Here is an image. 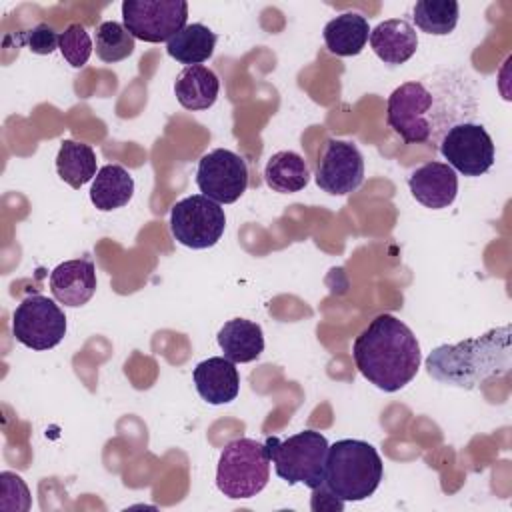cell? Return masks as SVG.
I'll return each instance as SVG.
<instances>
[{"instance_id": "cell-25", "label": "cell", "mask_w": 512, "mask_h": 512, "mask_svg": "<svg viewBox=\"0 0 512 512\" xmlns=\"http://www.w3.org/2000/svg\"><path fill=\"white\" fill-rule=\"evenodd\" d=\"M134 42L136 38L120 22L106 20L96 28V56L106 64L128 58L136 48Z\"/></svg>"}, {"instance_id": "cell-4", "label": "cell", "mask_w": 512, "mask_h": 512, "mask_svg": "<svg viewBox=\"0 0 512 512\" xmlns=\"http://www.w3.org/2000/svg\"><path fill=\"white\" fill-rule=\"evenodd\" d=\"M384 474L378 450L356 438L336 440L328 446L324 486L344 502H360L376 492Z\"/></svg>"}, {"instance_id": "cell-17", "label": "cell", "mask_w": 512, "mask_h": 512, "mask_svg": "<svg viewBox=\"0 0 512 512\" xmlns=\"http://www.w3.org/2000/svg\"><path fill=\"white\" fill-rule=\"evenodd\" d=\"M218 346L234 364L256 360L264 352V334L260 324L246 318H232L218 330Z\"/></svg>"}, {"instance_id": "cell-7", "label": "cell", "mask_w": 512, "mask_h": 512, "mask_svg": "<svg viewBox=\"0 0 512 512\" xmlns=\"http://www.w3.org/2000/svg\"><path fill=\"white\" fill-rule=\"evenodd\" d=\"M226 228L224 208L204 194L178 200L170 210V232L174 240L192 250L214 246Z\"/></svg>"}, {"instance_id": "cell-10", "label": "cell", "mask_w": 512, "mask_h": 512, "mask_svg": "<svg viewBox=\"0 0 512 512\" xmlns=\"http://www.w3.org/2000/svg\"><path fill=\"white\" fill-rule=\"evenodd\" d=\"M446 164L464 176H482L494 164V142L482 124L460 122L438 140Z\"/></svg>"}, {"instance_id": "cell-19", "label": "cell", "mask_w": 512, "mask_h": 512, "mask_svg": "<svg viewBox=\"0 0 512 512\" xmlns=\"http://www.w3.org/2000/svg\"><path fill=\"white\" fill-rule=\"evenodd\" d=\"M132 194H134V178L120 164L102 166L90 186V200L102 212H110L126 206L132 200Z\"/></svg>"}, {"instance_id": "cell-3", "label": "cell", "mask_w": 512, "mask_h": 512, "mask_svg": "<svg viewBox=\"0 0 512 512\" xmlns=\"http://www.w3.org/2000/svg\"><path fill=\"white\" fill-rule=\"evenodd\" d=\"M426 368L442 384L478 388L488 378L510 370V326L458 344H442L428 354Z\"/></svg>"}, {"instance_id": "cell-13", "label": "cell", "mask_w": 512, "mask_h": 512, "mask_svg": "<svg viewBox=\"0 0 512 512\" xmlns=\"http://www.w3.org/2000/svg\"><path fill=\"white\" fill-rule=\"evenodd\" d=\"M96 268L90 258H76L58 264L50 272V292L56 302L78 308L96 292Z\"/></svg>"}, {"instance_id": "cell-12", "label": "cell", "mask_w": 512, "mask_h": 512, "mask_svg": "<svg viewBox=\"0 0 512 512\" xmlns=\"http://www.w3.org/2000/svg\"><path fill=\"white\" fill-rule=\"evenodd\" d=\"M364 182V158L356 144L328 140L316 168V184L332 196H346Z\"/></svg>"}, {"instance_id": "cell-20", "label": "cell", "mask_w": 512, "mask_h": 512, "mask_svg": "<svg viewBox=\"0 0 512 512\" xmlns=\"http://www.w3.org/2000/svg\"><path fill=\"white\" fill-rule=\"evenodd\" d=\"M370 38L368 20L358 12H344L324 26V44L336 56H356Z\"/></svg>"}, {"instance_id": "cell-26", "label": "cell", "mask_w": 512, "mask_h": 512, "mask_svg": "<svg viewBox=\"0 0 512 512\" xmlns=\"http://www.w3.org/2000/svg\"><path fill=\"white\" fill-rule=\"evenodd\" d=\"M58 48L72 68H82L92 54V38L82 24L74 22L64 32H60Z\"/></svg>"}, {"instance_id": "cell-21", "label": "cell", "mask_w": 512, "mask_h": 512, "mask_svg": "<svg viewBox=\"0 0 512 512\" xmlns=\"http://www.w3.org/2000/svg\"><path fill=\"white\" fill-rule=\"evenodd\" d=\"M216 40V34L208 26L194 22L186 24L176 36L166 42V52L180 64L196 66L206 62L214 54Z\"/></svg>"}, {"instance_id": "cell-1", "label": "cell", "mask_w": 512, "mask_h": 512, "mask_svg": "<svg viewBox=\"0 0 512 512\" xmlns=\"http://www.w3.org/2000/svg\"><path fill=\"white\" fill-rule=\"evenodd\" d=\"M352 358L358 372L384 392L410 384L422 362L414 332L392 314L370 320L352 344Z\"/></svg>"}, {"instance_id": "cell-14", "label": "cell", "mask_w": 512, "mask_h": 512, "mask_svg": "<svg viewBox=\"0 0 512 512\" xmlns=\"http://www.w3.org/2000/svg\"><path fill=\"white\" fill-rule=\"evenodd\" d=\"M408 188L416 202L440 210L454 202L458 194V176L446 162H426L410 174Z\"/></svg>"}, {"instance_id": "cell-8", "label": "cell", "mask_w": 512, "mask_h": 512, "mask_svg": "<svg viewBox=\"0 0 512 512\" xmlns=\"http://www.w3.org/2000/svg\"><path fill=\"white\" fill-rule=\"evenodd\" d=\"M12 336L32 350H50L66 336V314L48 296H26L12 314Z\"/></svg>"}, {"instance_id": "cell-6", "label": "cell", "mask_w": 512, "mask_h": 512, "mask_svg": "<svg viewBox=\"0 0 512 512\" xmlns=\"http://www.w3.org/2000/svg\"><path fill=\"white\" fill-rule=\"evenodd\" d=\"M270 478V452L252 438H236L224 446L216 468L218 490L232 498H252L264 490Z\"/></svg>"}, {"instance_id": "cell-11", "label": "cell", "mask_w": 512, "mask_h": 512, "mask_svg": "<svg viewBox=\"0 0 512 512\" xmlns=\"http://www.w3.org/2000/svg\"><path fill=\"white\" fill-rule=\"evenodd\" d=\"M196 184L214 202L232 204L248 188V166L240 154L216 148L198 160Z\"/></svg>"}, {"instance_id": "cell-9", "label": "cell", "mask_w": 512, "mask_h": 512, "mask_svg": "<svg viewBox=\"0 0 512 512\" xmlns=\"http://www.w3.org/2000/svg\"><path fill=\"white\" fill-rule=\"evenodd\" d=\"M122 20L128 32L142 42H168L186 26L188 4L184 0H124Z\"/></svg>"}, {"instance_id": "cell-27", "label": "cell", "mask_w": 512, "mask_h": 512, "mask_svg": "<svg viewBox=\"0 0 512 512\" xmlns=\"http://www.w3.org/2000/svg\"><path fill=\"white\" fill-rule=\"evenodd\" d=\"M20 42H24L30 48V52L46 56L58 48L60 34L48 22H40V24L32 26L30 30L22 32Z\"/></svg>"}, {"instance_id": "cell-28", "label": "cell", "mask_w": 512, "mask_h": 512, "mask_svg": "<svg viewBox=\"0 0 512 512\" xmlns=\"http://www.w3.org/2000/svg\"><path fill=\"white\" fill-rule=\"evenodd\" d=\"M310 508L314 512H322V510H332V512H340L344 508V500H340L338 496H334L324 484H320L318 488L312 490V502Z\"/></svg>"}, {"instance_id": "cell-15", "label": "cell", "mask_w": 512, "mask_h": 512, "mask_svg": "<svg viewBox=\"0 0 512 512\" xmlns=\"http://www.w3.org/2000/svg\"><path fill=\"white\" fill-rule=\"evenodd\" d=\"M194 386L202 400L212 406L232 402L240 392V374L234 362L226 356H212L196 364L194 372Z\"/></svg>"}, {"instance_id": "cell-16", "label": "cell", "mask_w": 512, "mask_h": 512, "mask_svg": "<svg viewBox=\"0 0 512 512\" xmlns=\"http://www.w3.org/2000/svg\"><path fill=\"white\" fill-rule=\"evenodd\" d=\"M370 46L384 64H404L418 50V32L408 20L390 18L370 30Z\"/></svg>"}, {"instance_id": "cell-18", "label": "cell", "mask_w": 512, "mask_h": 512, "mask_svg": "<svg viewBox=\"0 0 512 512\" xmlns=\"http://www.w3.org/2000/svg\"><path fill=\"white\" fill-rule=\"evenodd\" d=\"M220 92L218 76L202 66H186L174 82V94L182 108L186 110H206L210 108Z\"/></svg>"}, {"instance_id": "cell-23", "label": "cell", "mask_w": 512, "mask_h": 512, "mask_svg": "<svg viewBox=\"0 0 512 512\" xmlns=\"http://www.w3.org/2000/svg\"><path fill=\"white\" fill-rule=\"evenodd\" d=\"M56 172L68 186L76 190L82 188L98 174L92 146L76 140H64L56 154Z\"/></svg>"}, {"instance_id": "cell-22", "label": "cell", "mask_w": 512, "mask_h": 512, "mask_svg": "<svg viewBox=\"0 0 512 512\" xmlns=\"http://www.w3.org/2000/svg\"><path fill=\"white\" fill-rule=\"evenodd\" d=\"M266 184L280 194H292L306 188L310 170L304 158L292 150H280L272 154L264 168Z\"/></svg>"}, {"instance_id": "cell-24", "label": "cell", "mask_w": 512, "mask_h": 512, "mask_svg": "<svg viewBox=\"0 0 512 512\" xmlns=\"http://www.w3.org/2000/svg\"><path fill=\"white\" fill-rule=\"evenodd\" d=\"M460 6L456 0H418L412 10L416 26L434 36L450 34L458 24Z\"/></svg>"}, {"instance_id": "cell-5", "label": "cell", "mask_w": 512, "mask_h": 512, "mask_svg": "<svg viewBox=\"0 0 512 512\" xmlns=\"http://www.w3.org/2000/svg\"><path fill=\"white\" fill-rule=\"evenodd\" d=\"M270 462L276 476L286 484H304L310 490L324 484V464L328 452V440L316 430H302L284 440L278 436L266 438Z\"/></svg>"}, {"instance_id": "cell-2", "label": "cell", "mask_w": 512, "mask_h": 512, "mask_svg": "<svg viewBox=\"0 0 512 512\" xmlns=\"http://www.w3.org/2000/svg\"><path fill=\"white\" fill-rule=\"evenodd\" d=\"M450 76L454 74L434 80L432 88L426 82L410 80L394 88L388 96L386 122L406 144L430 142L436 134H444L458 124L448 112H454L460 120L462 114L456 112V102L464 100L468 92L456 90V80H450Z\"/></svg>"}]
</instances>
